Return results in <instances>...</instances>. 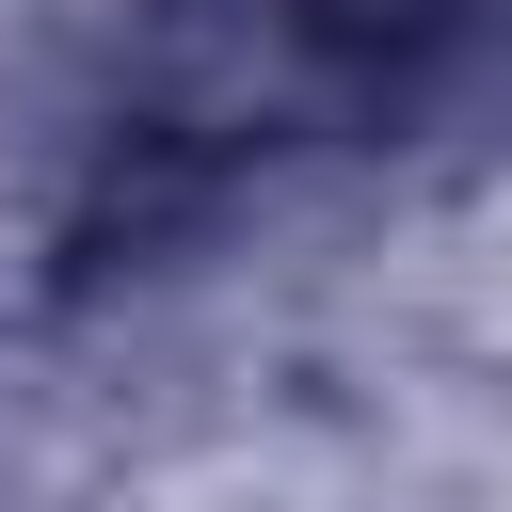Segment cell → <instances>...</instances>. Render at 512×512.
<instances>
[{
  "mask_svg": "<svg viewBox=\"0 0 512 512\" xmlns=\"http://www.w3.org/2000/svg\"><path fill=\"white\" fill-rule=\"evenodd\" d=\"M448 80H496V0H160L112 160L240 176L272 144H368Z\"/></svg>",
  "mask_w": 512,
  "mask_h": 512,
  "instance_id": "6da1fadb",
  "label": "cell"
}]
</instances>
